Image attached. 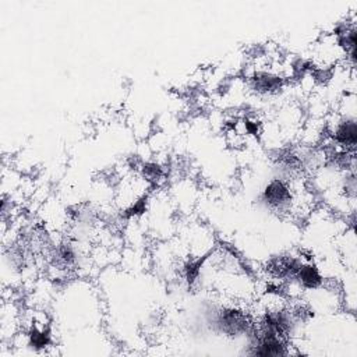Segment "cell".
Listing matches in <instances>:
<instances>
[{
    "label": "cell",
    "mask_w": 357,
    "mask_h": 357,
    "mask_svg": "<svg viewBox=\"0 0 357 357\" xmlns=\"http://www.w3.org/2000/svg\"><path fill=\"white\" fill-rule=\"evenodd\" d=\"M333 142L342 149V152L354 153L357 142V123L354 116H342L336 120L331 130Z\"/></svg>",
    "instance_id": "3"
},
{
    "label": "cell",
    "mask_w": 357,
    "mask_h": 357,
    "mask_svg": "<svg viewBox=\"0 0 357 357\" xmlns=\"http://www.w3.org/2000/svg\"><path fill=\"white\" fill-rule=\"evenodd\" d=\"M78 250L71 243H60L54 248L53 262L59 269H67L78 264Z\"/></svg>",
    "instance_id": "6"
},
{
    "label": "cell",
    "mask_w": 357,
    "mask_h": 357,
    "mask_svg": "<svg viewBox=\"0 0 357 357\" xmlns=\"http://www.w3.org/2000/svg\"><path fill=\"white\" fill-rule=\"evenodd\" d=\"M261 202L273 213L286 215L293 212L296 205V195L286 178H271L261 191Z\"/></svg>",
    "instance_id": "1"
},
{
    "label": "cell",
    "mask_w": 357,
    "mask_h": 357,
    "mask_svg": "<svg viewBox=\"0 0 357 357\" xmlns=\"http://www.w3.org/2000/svg\"><path fill=\"white\" fill-rule=\"evenodd\" d=\"M141 174H142V178L145 181L152 183V184L159 183L165 176L162 166L159 163H155V162H146L145 165H142Z\"/></svg>",
    "instance_id": "8"
},
{
    "label": "cell",
    "mask_w": 357,
    "mask_h": 357,
    "mask_svg": "<svg viewBox=\"0 0 357 357\" xmlns=\"http://www.w3.org/2000/svg\"><path fill=\"white\" fill-rule=\"evenodd\" d=\"M283 86V78L272 71H257L250 77V88L261 96L278 93Z\"/></svg>",
    "instance_id": "4"
},
{
    "label": "cell",
    "mask_w": 357,
    "mask_h": 357,
    "mask_svg": "<svg viewBox=\"0 0 357 357\" xmlns=\"http://www.w3.org/2000/svg\"><path fill=\"white\" fill-rule=\"evenodd\" d=\"M289 282L296 284L300 290L301 289L315 290L322 286L324 278L319 273V269L314 264H311L308 261H303V264L298 266L294 276Z\"/></svg>",
    "instance_id": "5"
},
{
    "label": "cell",
    "mask_w": 357,
    "mask_h": 357,
    "mask_svg": "<svg viewBox=\"0 0 357 357\" xmlns=\"http://www.w3.org/2000/svg\"><path fill=\"white\" fill-rule=\"evenodd\" d=\"M26 337H28V346L35 351L46 349L50 344V332L45 326V324L42 326H38L36 324H33Z\"/></svg>",
    "instance_id": "7"
},
{
    "label": "cell",
    "mask_w": 357,
    "mask_h": 357,
    "mask_svg": "<svg viewBox=\"0 0 357 357\" xmlns=\"http://www.w3.org/2000/svg\"><path fill=\"white\" fill-rule=\"evenodd\" d=\"M212 324L219 333L229 337L247 336L252 328L248 314L236 307L219 308L212 318Z\"/></svg>",
    "instance_id": "2"
}]
</instances>
